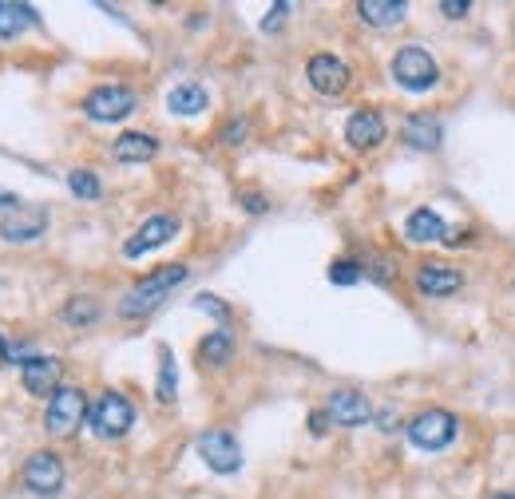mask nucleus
<instances>
[{
  "mask_svg": "<svg viewBox=\"0 0 515 499\" xmlns=\"http://www.w3.org/2000/svg\"><path fill=\"white\" fill-rule=\"evenodd\" d=\"M405 139L420 151H432V147H440V123L432 115H409L405 119Z\"/></svg>",
  "mask_w": 515,
  "mask_h": 499,
  "instance_id": "aec40b11",
  "label": "nucleus"
},
{
  "mask_svg": "<svg viewBox=\"0 0 515 499\" xmlns=\"http://www.w3.org/2000/svg\"><path fill=\"white\" fill-rule=\"evenodd\" d=\"M206 92L199 88V84H179L171 96H167V107L175 111V115H199L206 107Z\"/></svg>",
  "mask_w": 515,
  "mask_h": 499,
  "instance_id": "4be33fe9",
  "label": "nucleus"
},
{
  "mask_svg": "<svg viewBox=\"0 0 515 499\" xmlns=\"http://www.w3.org/2000/svg\"><path fill=\"white\" fill-rule=\"evenodd\" d=\"M329 282L333 286H353V282H361V266L349 262V258H341V262L329 266Z\"/></svg>",
  "mask_w": 515,
  "mask_h": 499,
  "instance_id": "a878e982",
  "label": "nucleus"
},
{
  "mask_svg": "<svg viewBox=\"0 0 515 499\" xmlns=\"http://www.w3.org/2000/svg\"><path fill=\"white\" fill-rule=\"evenodd\" d=\"M159 357H163V365H159V400L163 404H171L175 393H179V377H175V357H171V349H159Z\"/></svg>",
  "mask_w": 515,
  "mask_h": 499,
  "instance_id": "5701e85b",
  "label": "nucleus"
},
{
  "mask_svg": "<svg viewBox=\"0 0 515 499\" xmlns=\"http://www.w3.org/2000/svg\"><path fill=\"white\" fill-rule=\"evenodd\" d=\"M8 361V345H4V337H0V365Z\"/></svg>",
  "mask_w": 515,
  "mask_h": 499,
  "instance_id": "473e14b6",
  "label": "nucleus"
},
{
  "mask_svg": "<svg viewBox=\"0 0 515 499\" xmlns=\"http://www.w3.org/2000/svg\"><path fill=\"white\" fill-rule=\"evenodd\" d=\"M88 416V397L84 389L76 385H60L52 397H48V412H44V424L52 436H72Z\"/></svg>",
  "mask_w": 515,
  "mask_h": 499,
  "instance_id": "7ed1b4c3",
  "label": "nucleus"
},
{
  "mask_svg": "<svg viewBox=\"0 0 515 499\" xmlns=\"http://www.w3.org/2000/svg\"><path fill=\"white\" fill-rule=\"evenodd\" d=\"M48 230V210L44 206H16L4 222H0V238L4 242H32Z\"/></svg>",
  "mask_w": 515,
  "mask_h": 499,
  "instance_id": "ddd939ff",
  "label": "nucleus"
},
{
  "mask_svg": "<svg viewBox=\"0 0 515 499\" xmlns=\"http://www.w3.org/2000/svg\"><path fill=\"white\" fill-rule=\"evenodd\" d=\"M385 135H389L385 115H381V111H373V107L353 111V115H349V123H345V139H349V147H353V151H373V147H381V143H385Z\"/></svg>",
  "mask_w": 515,
  "mask_h": 499,
  "instance_id": "9b49d317",
  "label": "nucleus"
},
{
  "mask_svg": "<svg viewBox=\"0 0 515 499\" xmlns=\"http://www.w3.org/2000/svg\"><path fill=\"white\" fill-rule=\"evenodd\" d=\"M306 76H309V84H313V92H321V96H341V92L349 88V64L337 60L333 52L309 56Z\"/></svg>",
  "mask_w": 515,
  "mask_h": 499,
  "instance_id": "9d476101",
  "label": "nucleus"
},
{
  "mask_svg": "<svg viewBox=\"0 0 515 499\" xmlns=\"http://www.w3.org/2000/svg\"><path fill=\"white\" fill-rule=\"evenodd\" d=\"M199 309H206V313H214V317H226V305H218V301L210 298V294H203V298L195 301Z\"/></svg>",
  "mask_w": 515,
  "mask_h": 499,
  "instance_id": "c85d7f7f",
  "label": "nucleus"
},
{
  "mask_svg": "<svg viewBox=\"0 0 515 499\" xmlns=\"http://www.w3.org/2000/svg\"><path fill=\"white\" fill-rule=\"evenodd\" d=\"M286 12H290V4H286V0H282V4H274V8H270V16L262 20V28H266V32H274V28L286 20Z\"/></svg>",
  "mask_w": 515,
  "mask_h": 499,
  "instance_id": "bb28decb",
  "label": "nucleus"
},
{
  "mask_svg": "<svg viewBox=\"0 0 515 499\" xmlns=\"http://www.w3.org/2000/svg\"><path fill=\"white\" fill-rule=\"evenodd\" d=\"M357 12H361V20H365V24H373V28H389V24H401V20H405L409 4H405V0H361V4H357Z\"/></svg>",
  "mask_w": 515,
  "mask_h": 499,
  "instance_id": "a211bd4d",
  "label": "nucleus"
},
{
  "mask_svg": "<svg viewBox=\"0 0 515 499\" xmlns=\"http://www.w3.org/2000/svg\"><path fill=\"white\" fill-rule=\"evenodd\" d=\"M325 416L333 424H341V428H361V424L373 420V404L361 397V393H353V389H337L329 397V404H325Z\"/></svg>",
  "mask_w": 515,
  "mask_h": 499,
  "instance_id": "4468645a",
  "label": "nucleus"
},
{
  "mask_svg": "<svg viewBox=\"0 0 515 499\" xmlns=\"http://www.w3.org/2000/svg\"><path fill=\"white\" fill-rule=\"evenodd\" d=\"M68 187H72V195L76 199H100V179L88 171V167H76L72 175H68Z\"/></svg>",
  "mask_w": 515,
  "mask_h": 499,
  "instance_id": "393cba45",
  "label": "nucleus"
},
{
  "mask_svg": "<svg viewBox=\"0 0 515 499\" xmlns=\"http://www.w3.org/2000/svg\"><path fill=\"white\" fill-rule=\"evenodd\" d=\"M199 357H203L206 365H226V361H234V337H230L226 329L206 333L203 345H199Z\"/></svg>",
  "mask_w": 515,
  "mask_h": 499,
  "instance_id": "412c9836",
  "label": "nucleus"
},
{
  "mask_svg": "<svg viewBox=\"0 0 515 499\" xmlns=\"http://www.w3.org/2000/svg\"><path fill=\"white\" fill-rule=\"evenodd\" d=\"M488 499H515V492H504V496H488Z\"/></svg>",
  "mask_w": 515,
  "mask_h": 499,
  "instance_id": "72a5a7b5",
  "label": "nucleus"
},
{
  "mask_svg": "<svg viewBox=\"0 0 515 499\" xmlns=\"http://www.w3.org/2000/svg\"><path fill=\"white\" fill-rule=\"evenodd\" d=\"M175 234H179V218H175V214H155V218H147V222L123 242V254H127V258H143V254L167 246Z\"/></svg>",
  "mask_w": 515,
  "mask_h": 499,
  "instance_id": "6e6552de",
  "label": "nucleus"
},
{
  "mask_svg": "<svg viewBox=\"0 0 515 499\" xmlns=\"http://www.w3.org/2000/svg\"><path fill=\"white\" fill-rule=\"evenodd\" d=\"M139 107V96L127 84H100L96 92L84 96V115L96 123H119Z\"/></svg>",
  "mask_w": 515,
  "mask_h": 499,
  "instance_id": "39448f33",
  "label": "nucleus"
},
{
  "mask_svg": "<svg viewBox=\"0 0 515 499\" xmlns=\"http://www.w3.org/2000/svg\"><path fill=\"white\" fill-rule=\"evenodd\" d=\"M242 202H246V210H254V214L266 210V199H262V195H242Z\"/></svg>",
  "mask_w": 515,
  "mask_h": 499,
  "instance_id": "7c9ffc66",
  "label": "nucleus"
},
{
  "mask_svg": "<svg viewBox=\"0 0 515 499\" xmlns=\"http://www.w3.org/2000/svg\"><path fill=\"white\" fill-rule=\"evenodd\" d=\"M32 24H40V16H36V8H32V4L0 0V36H4V40L20 36V32H24V28H32Z\"/></svg>",
  "mask_w": 515,
  "mask_h": 499,
  "instance_id": "6ab92c4d",
  "label": "nucleus"
},
{
  "mask_svg": "<svg viewBox=\"0 0 515 499\" xmlns=\"http://www.w3.org/2000/svg\"><path fill=\"white\" fill-rule=\"evenodd\" d=\"M460 286H464V274H460L456 266H448V262H424V266L416 270V290H420V298H452Z\"/></svg>",
  "mask_w": 515,
  "mask_h": 499,
  "instance_id": "f8f14e48",
  "label": "nucleus"
},
{
  "mask_svg": "<svg viewBox=\"0 0 515 499\" xmlns=\"http://www.w3.org/2000/svg\"><path fill=\"white\" fill-rule=\"evenodd\" d=\"M468 8H472L468 0H464V4H460V0H440V12H444V16H452V20H460V16H468Z\"/></svg>",
  "mask_w": 515,
  "mask_h": 499,
  "instance_id": "cd10ccee",
  "label": "nucleus"
},
{
  "mask_svg": "<svg viewBox=\"0 0 515 499\" xmlns=\"http://www.w3.org/2000/svg\"><path fill=\"white\" fill-rule=\"evenodd\" d=\"M195 448H199V456H203L206 468L218 472V476H234V472L242 468V448H238V440H234L230 432H222V428L203 432Z\"/></svg>",
  "mask_w": 515,
  "mask_h": 499,
  "instance_id": "0eeeda50",
  "label": "nucleus"
},
{
  "mask_svg": "<svg viewBox=\"0 0 515 499\" xmlns=\"http://www.w3.org/2000/svg\"><path fill=\"white\" fill-rule=\"evenodd\" d=\"M460 432V420L448 408H424L420 416H412L409 440L420 452H444Z\"/></svg>",
  "mask_w": 515,
  "mask_h": 499,
  "instance_id": "f03ea898",
  "label": "nucleus"
},
{
  "mask_svg": "<svg viewBox=\"0 0 515 499\" xmlns=\"http://www.w3.org/2000/svg\"><path fill=\"white\" fill-rule=\"evenodd\" d=\"M405 234H409V242H444L448 238V226H444V218L432 206H420V210L409 214Z\"/></svg>",
  "mask_w": 515,
  "mask_h": 499,
  "instance_id": "f3484780",
  "label": "nucleus"
},
{
  "mask_svg": "<svg viewBox=\"0 0 515 499\" xmlns=\"http://www.w3.org/2000/svg\"><path fill=\"white\" fill-rule=\"evenodd\" d=\"M88 424L96 428V436L103 440H115V436H127L131 424H135V408L123 393H103L92 408H88Z\"/></svg>",
  "mask_w": 515,
  "mask_h": 499,
  "instance_id": "423d86ee",
  "label": "nucleus"
},
{
  "mask_svg": "<svg viewBox=\"0 0 515 499\" xmlns=\"http://www.w3.org/2000/svg\"><path fill=\"white\" fill-rule=\"evenodd\" d=\"M242 135H246V119H238V123H230L222 139H226V143H242Z\"/></svg>",
  "mask_w": 515,
  "mask_h": 499,
  "instance_id": "c756f323",
  "label": "nucleus"
},
{
  "mask_svg": "<svg viewBox=\"0 0 515 499\" xmlns=\"http://www.w3.org/2000/svg\"><path fill=\"white\" fill-rule=\"evenodd\" d=\"M111 155H115V163H147L159 155V139L147 131H127L111 143Z\"/></svg>",
  "mask_w": 515,
  "mask_h": 499,
  "instance_id": "dca6fc26",
  "label": "nucleus"
},
{
  "mask_svg": "<svg viewBox=\"0 0 515 499\" xmlns=\"http://www.w3.org/2000/svg\"><path fill=\"white\" fill-rule=\"evenodd\" d=\"M183 282H187V266H179V262L147 274L143 282H135L127 290V298L119 301V317H147L151 309H159L163 301L171 298V290L183 286Z\"/></svg>",
  "mask_w": 515,
  "mask_h": 499,
  "instance_id": "f257e3e1",
  "label": "nucleus"
},
{
  "mask_svg": "<svg viewBox=\"0 0 515 499\" xmlns=\"http://www.w3.org/2000/svg\"><path fill=\"white\" fill-rule=\"evenodd\" d=\"M0 206H8V210H16V206H20V199H16V195H8V191H0Z\"/></svg>",
  "mask_w": 515,
  "mask_h": 499,
  "instance_id": "2f4dec72",
  "label": "nucleus"
},
{
  "mask_svg": "<svg viewBox=\"0 0 515 499\" xmlns=\"http://www.w3.org/2000/svg\"><path fill=\"white\" fill-rule=\"evenodd\" d=\"M100 317V305H96V298H72L68 305H64V321H72V325H92Z\"/></svg>",
  "mask_w": 515,
  "mask_h": 499,
  "instance_id": "b1692460",
  "label": "nucleus"
},
{
  "mask_svg": "<svg viewBox=\"0 0 515 499\" xmlns=\"http://www.w3.org/2000/svg\"><path fill=\"white\" fill-rule=\"evenodd\" d=\"M24 488L36 496H56L64 488V464L56 452H32L24 464Z\"/></svg>",
  "mask_w": 515,
  "mask_h": 499,
  "instance_id": "1a4fd4ad",
  "label": "nucleus"
},
{
  "mask_svg": "<svg viewBox=\"0 0 515 499\" xmlns=\"http://www.w3.org/2000/svg\"><path fill=\"white\" fill-rule=\"evenodd\" d=\"M60 373H64V365L56 357H28L20 365V381L32 397H52L60 389Z\"/></svg>",
  "mask_w": 515,
  "mask_h": 499,
  "instance_id": "2eb2a0df",
  "label": "nucleus"
},
{
  "mask_svg": "<svg viewBox=\"0 0 515 499\" xmlns=\"http://www.w3.org/2000/svg\"><path fill=\"white\" fill-rule=\"evenodd\" d=\"M393 80L405 92H428V88L440 84V64L424 48H401L393 56Z\"/></svg>",
  "mask_w": 515,
  "mask_h": 499,
  "instance_id": "20e7f679",
  "label": "nucleus"
}]
</instances>
